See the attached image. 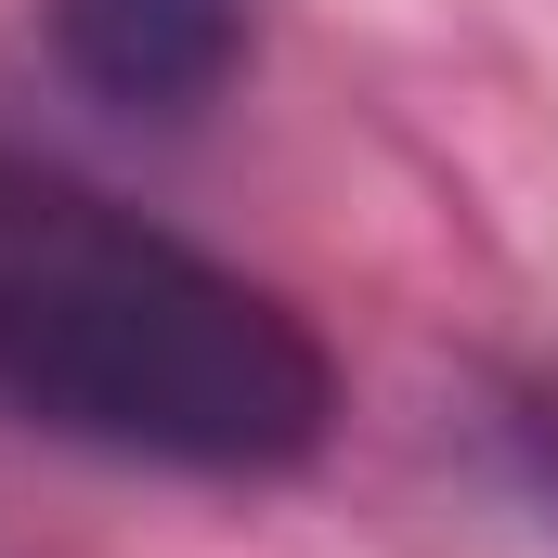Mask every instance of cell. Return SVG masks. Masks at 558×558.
I'll list each match as a JSON object with an SVG mask.
<instances>
[{
  "label": "cell",
  "mask_w": 558,
  "mask_h": 558,
  "mask_svg": "<svg viewBox=\"0 0 558 558\" xmlns=\"http://www.w3.org/2000/svg\"><path fill=\"white\" fill-rule=\"evenodd\" d=\"M0 403L92 454L274 481L338 428V364L274 286L39 156H0Z\"/></svg>",
  "instance_id": "cell-1"
},
{
  "label": "cell",
  "mask_w": 558,
  "mask_h": 558,
  "mask_svg": "<svg viewBox=\"0 0 558 558\" xmlns=\"http://www.w3.org/2000/svg\"><path fill=\"white\" fill-rule=\"evenodd\" d=\"M260 0H39L52 65L118 118H195L247 65Z\"/></svg>",
  "instance_id": "cell-2"
}]
</instances>
